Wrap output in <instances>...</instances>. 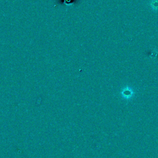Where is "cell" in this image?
I'll list each match as a JSON object with an SVG mask.
<instances>
[{"label": "cell", "instance_id": "6da1fadb", "mask_svg": "<svg viewBox=\"0 0 158 158\" xmlns=\"http://www.w3.org/2000/svg\"><path fill=\"white\" fill-rule=\"evenodd\" d=\"M133 91L132 90L131 88H130V87L128 86H127V87H125L122 91H121V94H122V96L126 99H130L131 98H132V96H133Z\"/></svg>", "mask_w": 158, "mask_h": 158}, {"label": "cell", "instance_id": "7a4b0ae2", "mask_svg": "<svg viewBox=\"0 0 158 158\" xmlns=\"http://www.w3.org/2000/svg\"><path fill=\"white\" fill-rule=\"evenodd\" d=\"M151 7L153 9H158V0H154L151 3Z\"/></svg>", "mask_w": 158, "mask_h": 158}]
</instances>
